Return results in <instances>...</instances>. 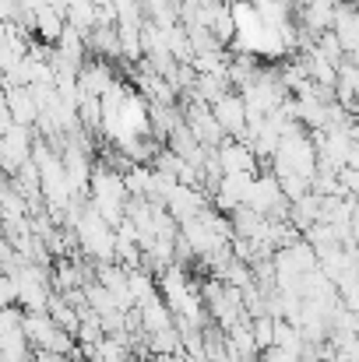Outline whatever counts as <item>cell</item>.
<instances>
[{
  "mask_svg": "<svg viewBox=\"0 0 359 362\" xmlns=\"http://www.w3.org/2000/svg\"><path fill=\"white\" fill-rule=\"evenodd\" d=\"M25 334H28L32 349L64 352V356H71V352L78 349V338H74L71 331H64V327L53 320L50 310H42V313H28V310H25Z\"/></svg>",
  "mask_w": 359,
  "mask_h": 362,
  "instance_id": "1",
  "label": "cell"
},
{
  "mask_svg": "<svg viewBox=\"0 0 359 362\" xmlns=\"http://www.w3.org/2000/svg\"><path fill=\"white\" fill-rule=\"evenodd\" d=\"M32 148H35V137H32V127L25 123H14L4 137H0V162H4V173L14 176L21 169V162L32 158Z\"/></svg>",
  "mask_w": 359,
  "mask_h": 362,
  "instance_id": "2",
  "label": "cell"
},
{
  "mask_svg": "<svg viewBox=\"0 0 359 362\" xmlns=\"http://www.w3.org/2000/svg\"><path fill=\"white\" fill-rule=\"evenodd\" d=\"M4 106L11 110L14 123H25V127H35L39 117H42V106H39L35 92L25 88V85H11V88H4Z\"/></svg>",
  "mask_w": 359,
  "mask_h": 362,
  "instance_id": "3",
  "label": "cell"
},
{
  "mask_svg": "<svg viewBox=\"0 0 359 362\" xmlns=\"http://www.w3.org/2000/svg\"><path fill=\"white\" fill-rule=\"evenodd\" d=\"M253 180H257V173H226V180H222V187L215 194V208L219 211H233L239 204H246V197L253 190Z\"/></svg>",
  "mask_w": 359,
  "mask_h": 362,
  "instance_id": "4",
  "label": "cell"
},
{
  "mask_svg": "<svg viewBox=\"0 0 359 362\" xmlns=\"http://www.w3.org/2000/svg\"><path fill=\"white\" fill-rule=\"evenodd\" d=\"M212 110H215L219 123H222L233 137H239V134L250 127V113H246V103H243L239 92H226L219 103H212Z\"/></svg>",
  "mask_w": 359,
  "mask_h": 362,
  "instance_id": "5",
  "label": "cell"
},
{
  "mask_svg": "<svg viewBox=\"0 0 359 362\" xmlns=\"http://www.w3.org/2000/svg\"><path fill=\"white\" fill-rule=\"evenodd\" d=\"M78 85H81V92L106 95V92L117 85V78H113V67L99 57V60H85V64H81V78H78Z\"/></svg>",
  "mask_w": 359,
  "mask_h": 362,
  "instance_id": "6",
  "label": "cell"
},
{
  "mask_svg": "<svg viewBox=\"0 0 359 362\" xmlns=\"http://www.w3.org/2000/svg\"><path fill=\"white\" fill-rule=\"evenodd\" d=\"M321 204H324V197L310 190L307 197H300V201L292 204V211H289V222H292V226H296V229L307 236V233H310V229L321 222Z\"/></svg>",
  "mask_w": 359,
  "mask_h": 362,
  "instance_id": "7",
  "label": "cell"
},
{
  "mask_svg": "<svg viewBox=\"0 0 359 362\" xmlns=\"http://www.w3.org/2000/svg\"><path fill=\"white\" fill-rule=\"evenodd\" d=\"M229 215H233V233H237V236H261V240H264V233H268V215H261V211L250 208V204H239Z\"/></svg>",
  "mask_w": 359,
  "mask_h": 362,
  "instance_id": "8",
  "label": "cell"
},
{
  "mask_svg": "<svg viewBox=\"0 0 359 362\" xmlns=\"http://www.w3.org/2000/svg\"><path fill=\"white\" fill-rule=\"evenodd\" d=\"M89 46H92L103 60H123V42H120L117 25H99V28L89 35Z\"/></svg>",
  "mask_w": 359,
  "mask_h": 362,
  "instance_id": "9",
  "label": "cell"
},
{
  "mask_svg": "<svg viewBox=\"0 0 359 362\" xmlns=\"http://www.w3.org/2000/svg\"><path fill=\"white\" fill-rule=\"evenodd\" d=\"M46 310L53 313V320H57V324H60L64 331H71V334L78 338V331H81V320H85V317L78 313V306H71V303L64 299V292H53V296H50V306H46Z\"/></svg>",
  "mask_w": 359,
  "mask_h": 362,
  "instance_id": "10",
  "label": "cell"
},
{
  "mask_svg": "<svg viewBox=\"0 0 359 362\" xmlns=\"http://www.w3.org/2000/svg\"><path fill=\"white\" fill-rule=\"evenodd\" d=\"M166 35H169V49H173V57H176L180 64H194L198 49H194V42H190L187 28H183V25H173Z\"/></svg>",
  "mask_w": 359,
  "mask_h": 362,
  "instance_id": "11",
  "label": "cell"
},
{
  "mask_svg": "<svg viewBox=\"0 0 359 362\" xmlns=\"http://www.w3.org/2000/svg\"><path fill=\"white\" fill-rule=\"evenodd\" d=\"M275 324H278V317H257L253 320V338H257L261 352L275 345Z\"/></svg>",
  "mask_w": 359,
  "mask_h": 362,
  "instance_id": "12",
  "label": "cell"
},
{
  "mask_svg": "<svg viewBox=\"0 0 359 362\" xmlns=\"http://www.w3.org/2000/svg\"><path fill=\"white\" fill-rule=\"evenodd\" d=\"M338 176H342V183H346V190H349L353 197H359V165H346V169H342Z\"/></svg>",
  "mask_w": 359,
  "mask_h": 362,
  "instance_id": "13",
  "label": "cell"
}]
</instances>
